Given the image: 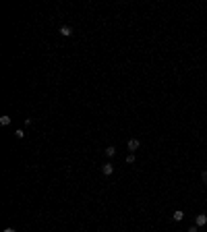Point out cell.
<instances>
[{"label": "cell", "mask_w": 207, "mask_h": 232, "mask_svg": "<svg viewBox=\"0 0 207 232\" xmlns=\"http://www.w3.org/2000/svg\"><path fill=\"white\" fill-rule=\"evenodd\" d=\"M139 145H141V143H139V139H128V141H127L128 153H135V151L139 149Z\"/></svg>", "instance_id": "cell-1"}, {"label": "cell", "mask_w": 207, "mask_h": 232, "mask_svg": "<svg viewBox=\"0 0 207 232\" xmlns=\"http://www.w3.org/2000/svg\"><path fill=\"white\" fill-rule=\"evenodd\" d=\"M102 172L104 176H112V172H114V166H112V162H106L102 166Z\"/></svg>", "instance_id": "cell-2"}, {"label": "cell", "mask_w": 207, "mask_h": 232, "mask_svg": "<svg viewBox=\"0 0 207 232\" xmlns=\"http://www.w3.org/2000/svg\"><path fill=\"white\" fill-rule=\"evenodd\" d=\"M58 33L62 35V37H69V35H73V27H70V25H62V27L58 29Z\"/></svg>", "instance_id": "cell-3"}, {"label": "cell", "mask_w": 207, "mask_h": 232, "mask_svg": "<svg viewBox=\"0 0 207 232\" xmlns=\"http://www.w3.org/2000/svg\"><path fill=\"white\" fill-rule=\"evenodd\" d=\"M195 224L199 226V228H201V226H205V224H207V216H205V213H199V216L195 218Z\"/></svg>", "instance_id": "cell-4"}, {"label": "cell", "mask_w": 207, "mask_h": 232, "mask_svg": "<svg viewBox=\"0 0 207 232\" xmlns=\"http://www.w3.org/2000/svg\"><path fill=\"white\" fill-rule=\"evenodd\" d=\"M172 220H174V222H182V220H184V213L180 211V209H176V211L172 213Z\"/></svg>", "instance_id": "cell-5"}, {"label": "cell", "mask_w": 207, "mask_h": 232, "mask_svg": "<svg viewBox=\"0 0 207 232\" xmlns=\"http://www.w3.org/2000/svg\"><path fill=\"white\" fill-rule=\"evenodd\" d=\"M104 151H106V155H108V158H114V155H116V147H112V145H110V147H106Z\"/></svg>", "instance_id": "cell-6"}, {"label": "cell", "mask_w": 207, "mask_h": 232, "mask_svg": "<svg viewBox=\"0 0 207 232\" xmlns=\"http://www.w3.org/2000/svg\"><path fill=\"white\" fill-rule=\"evenodd\" d=\"M0 125L2 127H8L11 125V116H0Z\"/></svg>", "instance_id": "cell-7"}, {"label": "cell", "mask_w": 207, "mask_h": 232, "mask_svg": "<svg viewBox=\"0 0 207 232\" xmlns=\"http://www.w3.org/2000/svg\"><path fill=\"white\" fill-rule=\"evenodd\" d=\"M15 137H17V139H23V137H25V131H23V128H17V131H15Z\"/></svg>", "instance_id": "cell-8"}, {"label": "cell", "mask_w": 207, "mask_h": 232, "mask_svg": "<svg viewBox=\"0 0 207 232\" xmlns=\"http://www.w3.org/2000/svg\"><path fill=\"white\" fill-rule=\"evenodd\" d=\"M135 160H137L135 153H128V155H127V164H135Z\"/></svg>", "instance_id": "cell-9"}, {"label": "cell", "mask_w": 207, "mask_h": 232, "mask_svg": "<svg viewBox=\"0 0 207 232\" xmlns=\"http://www.w3.org/2000/svg\"><path fill=\"white\" fill-rule=\"evenodd\" d=\"M186 232H199V226H197V224H195V226H191V228H188V230H186Z\"/></svg>", "instance_id": "cell-10"}, {"label": "cell", "mask_w": 207, "mask_h": 232, "mask_svg": "<svg viewBox=\"0 0 207 232\" xmlns=\"http://www.w3.org/2000/svg\"><path fill=\"white\" fill-rule=\"evenodd\" d=\"M2 232H17V230H15V228H4Z\"/></svg>", "instance_id": "cell-11"}, {"label": "cell", "mask_w": 207, "mask_h": 232, "mask_svg": "<svg viewBox=\"0 0 207 232\" xmlns=\"http://www.w3.org/2000/svg\"><path fill=\"white\" fill-rule=\"evenodd\" d=\"M201 176H203V180H205V185H207V172H203Z\"/></svg>", "instance_id": "cell-12"}]
</instances>
